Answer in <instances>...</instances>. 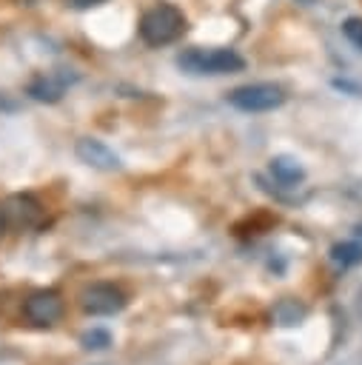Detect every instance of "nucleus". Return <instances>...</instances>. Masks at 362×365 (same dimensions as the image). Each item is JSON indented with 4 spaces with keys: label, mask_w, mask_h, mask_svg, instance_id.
<instances>
[{
    "label": "nucleus",
    "mask_w": 362,
    "mask_h": 365,
    "mask_svg": "<svg viewBox=\"0 0 362 365\" xmlns=\"http://www.w3.org/2000/svg\"><path fill=\"white\" fill-rule=\"evenodd\" d=\"M356 234H359V237H362V222H359V225H356Z\"/></svg>",
    "instance_id": "obj_16"
},
{
    "label": "nucleus",
    "mask_w": 362,
    "mask_h": 365,
    "mask_svg": "<svg viewBox=\"0 0 362 365\" xmlns=\"http://www.w3.org/2000/svg\"><path fill=\"white\" fill-rule=\"evenodd\" d=\"M23 317H26L31 325H37V328L54 325V322L63 317V297H60L57 291H51V288H40V291H34V294L26 297V302H23Z\"/></svg>",
    "instance_id": "obj_5"
},
{
    "label": "nucleus",
    "mask_w": 362,
    "mask_h": 365,
    "mask_svg": "<svg viewBox=\"0 0 362 365\" xmlns=\"http://www.w3.org/2000/svg\"><path fill=\"white\" fill-rule=\"evenodd\" d=\"M302 317H305V305H299L296 299H282V302L274 308V319H276L279 325H296Z\"/></svg>",
    "instance_id": "obj_11"
},
{
    "label": "nucleus",
    "mask_w": 362,
    "mask_h": 365,
    "mask_svg": "<svg viewBox=\"0 0 362 365\" xmlns=\"http://www.w3.org/2000/svg\"><path fill=\"white\" fill-rule=\"evenodd\" d=\"M80 308L88 317H114L125 308V294L114 282H91L80 294Z\"/></svg>",
    "instance_id": "obj_4"
},
{
    "label": "nucleus",
    "mask_w": 362,
    "mask_h": 365,
    "mask_svg": "<svg viewBox=\"0 0 362 365\" xmlns=\"http://www.w3.org/2000/svg\"><path fill=\"white\" fill-rule=\"evenodd\" d=\"M6 228H9V220H6V211H3V205H0V237L6 234Z\"/></svg>",
    "instance_id": "obj_15"
},
{
    "label": "nucleus",
    "mask_w": 362,
    "mask_h": 365,
    "mask_svg": "<svg viewBox=\"0 0 362 365\" xmlns=\"http://www.w3.org/2000/svg\"><path fill=\"white\" fill-rule=\"evenodd\" d=\"M26 91L37 103H57L63 97V91H66V77H60V74H37L29 83Z\"/></svg>",
    "instance_id": "obj_8"
},
{
    "label": "nucleus",
    "mask_w": 362,
    "mask_h": 365,
    "mask_svg": "<svg viewBox=\"0 0 362 365\" xmlns=\"http://www.w3.org/2000/svg\"><path fill=\"white\" fill-rule=\"evenodd\" d=\"M342 34L353 48L362 51V17H345L342 20Z\"/></svg>",
    "instance_id": "obj_13"
},
{
    "label": "nucleus",
    "mask_w": 362,
    "mask_h": 365,
    "mask_svg": "<svg viewBox=\"0 0 362 365\" xmlns=\"http://www.w3.org/2000/svg\"><path fill=\"white\" fill-rule=\"evenodd\" d=\"M71 9H91V6H100V3H105V0H66Z\"/></svg>",
    "instance_id": "obj_14"
},
{
    "label": "nucleus",
    "mask_w": 362,
    "mask_h": 365,
    "mask_svg": "<svg viewBox=\"0 0 362 365\" xmlns=\"http://www.w3.org/2000/svg\"><path fill=\"white\" fill-rule=\"evenodd\" d=\"M74 154L80 157V163H86L97 171H120L123 168L120 157L103 140H94V137H80L74 145Z\"/></svg>",
    "instance_id": "obj_6"
},
{
    "label": "nucleus",
    "mask_w": 362,
    "mask_h": 365,
    "mask_svg": "<svg viewBox=\"0 0 362 365\" xmlns=\"http://www.w3.org/2000/svg\"><path fill=\"white\" fill-rule=\"evenodd\" d=\"M177 66L188 74H234L245 68L242 54L234 48H200L191 46L177 54Z\"/></svg>",
    "instance_id": "obj_2"
},
{
    "label": "nucleus",
    "mask_w": 362,
    "mask_h": 365,
    "mask_svg": "<svg viewBox=\"0 0 362 365\" xmlns=\"http://www.w3.org/2000/svg\"><path fill=\"white\" fill-rule=\"evenodd\" d=\"M271 174H274V180L282 182V185H296V182L305 180V168H302L299 160H294V157H274V160H271Z\"/></svg>",
    "instance_id": "obj_9"
},
{
    "label": "nucleus",
    "mask_w": 362,
    "mask_h": 365,
    "mask_svg": "<svg viewBox=\"0 0 362 365\" xmlns=\"http://www.w3.org/2000/svg\"><path fill=\"white\" fill-rule=\"evenodd\" d=\"M3 211H6V220L17 228H31L43 220V205L31 194H11L3 202Z\"/></svg>",
    "instance_id": "obj_7"
},
{
    "label": "nucleus",
    "mask_w": 362,
    "mask_h": 365,
    "mask_svg": "<svg viewBox=\"0 0 362 365\" xmlns=\"http://www.w3.org/2000/svg\"><path fill=\"white\" fill-rule=\"evenodd\" d=\"M331 262L333 265H339V268H353V265H359L362 262V242H356V240H345V242H336V245H331Z\"/></svg>",
    "instance_id": "obj_10"
},
{
    "label": "nucleus",
    "mask_w": 362,
    "mask_h": 365,
    "mask_svg": "<svg viewBox=\"0 0 362 365\" xmlns=\"http://www.w3.org/2000/svg\"><path fill=\"white\" fill-rule=\"evenodd\" d=\"M228 103L239 111L257 114V111H274L285 103V91L276 83H248L228 94Z\"/></svg>",
    "instance_id": "obj_3"
},
{
    "label": "nucleus",
    "mask_w": 362,
    "mask_h": 365,
    "mask_svg": "<svg viewBox=\"0 0 362 365\" xmlns=\"http://www.w3.org/2000/svg\"><path fill=\"white\" fill-rule=\"evenodd\" d=\"M185 31V14L174 3H154L140 17V40L145 46H168Z\"/></svg>",
    "instance_id": "obj_1"
},
{
    "label": "nucleus",
    "mask_w": 362,
    "mask_h": 365,
    "mask_svg": "<svg viewBox=\"0 0 362 365\" xmlns=\"http://www.w3.org/2000/svg\"><path fill=\"white\" fill-rule=\"evenodd\" d=\"M80 342H83L86 351H105L111 345V334L105 328H91V331H86L80 336Z\"/></svg>",
    "instance_id": "obj_12"
}]
</instances>
